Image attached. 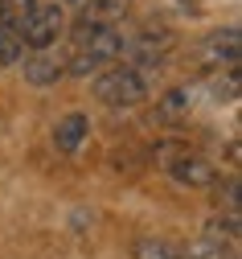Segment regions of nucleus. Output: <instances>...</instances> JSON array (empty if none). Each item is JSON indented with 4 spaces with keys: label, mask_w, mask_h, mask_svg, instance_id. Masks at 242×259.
<instances>
[{
    "label": "nucleus",
    "mask_w": 242,
    "mask_h": 259,
    "mask_svg": "<svg viewBox=\"0 0 242 259\" xmlns=\"http://www.w3.org/2000/svg\"><path fill=\"white\" fill-rule=\"evenodd\" d=\"M172 50H177V33L164 25H152V29H140L135 37H123V62L127 66H140V70H156L164 66V62L172 58Z\"/></svg>",
    "instance_id": "obj_4"
},
{
    "label": "nucleus",
    "mask_w": 242,
    "mask_h": 259,
    "mask_svg": "<svg viewBox=\"0 0 242 259\" xmlns=\"http://www.w3.org/2000/svg\"><path fill=\"white\" fill-rule=\"evenodd\" d=\"M238 41H242L238 25H226V29H218V33H210L205 46H201V66H210V70H218V74H222V66L234 70V66H238V50H242Z\"/></svg>",
    "instance_id": "obj_7"
},
{
    "label": "nucleus",
    "mask_w": 242,
    "mask_h": 259,
    "mask_svg": "<svg viewBox=\"0 0 242 259\" xmlns=\"http://www.w3.org/2000/svg\"><path fill=\"white\" fill-rule=\"evenodd\" d=\"M135 259H181V251L168 247L164 239H140L135 243Z\"/></svg>",
    "instance_id": "obj_14"
},
{
    "label": "nucleus",
    "mask_w": 242,
    "mask_h": 259,
    "mask_svg": "<svg viewBox=\"0 0 242 259\" xmlns=\"http://www.w3.org/2000/svg\"><path fill=\"white\" fill-rule=\"evenodd\" d=\"M127 9H131V0H82L78 21H74V41L86 33H99V29H119Z\"/></svg>",
    "instance_id": "obj_6"
},
{
    "label": "nucleus",
    "mask_w": 242,
    "mask_h": 259,
    "mask_svg": "<svg viewBox=\"0 0 242 259\" xmlns=\"http://www.w3.org/2000/svg\"><path fill=\"white\" fill-rule=\"evenodd\" d=\"M123 37H127L123 29H99V33H86V37H78V46H74L70 62H66V74L86 78V74L103 70L107 62H115V58L123 54Z\"/></svg>",
    "instance_id": "obj_2"
},
{
    "label": "nucleus",
    "mask_w": 242,
    "mask_h": 259,
    "mask_svg": "<svg viewBox=\"0 0 242 259\" xmlns=\"http://www.w3.org/2000/svg\"><path fill=\"white\" fill-rule=\"evenodd\" d=\"M152 152L164 165V173L177 181L181 189H214L218 185V169L205 156H197L189 148H177V144H164V148H152Z\"/></svg>",
    "instance_id": "obj_3"
},
{
    "label": "nucleus",
    "mask_w": 242,
    "mask_h": 259,
    "mask_svg": "<svg viewBox=\"0 0 242 259\" xmlns=\"http://www.w3.org/2000/svg\"><path fill=\"white\" fill-rule=\"evenodd\" d=\"M66 29V13L58 0H37V5L29 9V17L17 25V33L25 41V50H50Z\"/></svg>",
    "instance_id": "obj_5"
},
{
    "label": "nucleus",
    "mask_w": 242,
    "mask_h": 259,
    "mask_svg": "<svg viewBox=\"0 0 242 259\" xmlns=\"http://www.w3.org/2000/svg\"><path fill=\"white\" fill-rule=\"evenodd\" d=\"M25 82L29 87H58V78H66V58L62 54H50V50H33L25 62Z\"/></svg>",
    "instance_id": "obj_8"
},
{
    "label": "nucleus",
    "mask_w": 242,
    "mask_h": 259,
    "mask_svg": "<svg viewBox=\"0 0 242 259\" xmlns=\"http://www.w3.org/2000/svg\"><path fill=\"white\" fill-rule=\"evenodd\" d=\"M205 239H214V243H226V247H238V239H242V218L238 214H218V218H210V226H205Z\"/></svg>",
    "instance_id": "obj_11"
},
{
    "label": "nucleus",
    "mask_w": 242,
    "mask_h": 259,
    "mask_svg": "<svg viewBox=\"0 0 242 259\" xmlns=\"http://www.w3.org/2000/svg\"><path fill=\"white\" fill-rule=\"evenodd\" d=\"M218 206H226L230 214H238V181H222L218 185Z\"/></svg>",
    "instance_id": "obj_16"
},
{
    "label": "nucleus",
    "mask_w": 242,
    "mask_h": 259,
    "mask_svg": "<svg viewBox=\"0 0 242 259\" xmlns=\"http://www.w3.org/2000/svg\"><path fill=\"white\" fill-rule=\"evenodd\" d=\"M86 136H90V119H86L82 111L62 115V119H58V127H54V144H58V152H66V156L82 152Z\"/></svg>",
    "instance_id": "obj_10"
},
{
    "label": "nucleus",
    "mask_w": 242,
    "mask_h": 259,
    "mask_svg": "<svg viewBox=\"0 0 242 259\" xmlns=\"http://www.w3.org/2000/svg\"><path fill=\"white\" fill-rule=\"evenodd\" d=\"M62 5H82V0H62Z\"/></svg>",
    "instance_id": "obj_17"
},
{
    "label": "nucleus",
    "mask_w": 242,
    "mask_h": 259,
    "mask_svg": "<svg viewBox=\"0 0 242 259\" xmlns=\"http://www.w3.org/2000/svg\"><path fill=\"white\" fill-rule=\"evenodd\" d=\"M181 259H238V247H226V243H214V239H197L181 251Z\"/></svg>",
    "instance_id": "obj_12"
},
{
    "label": "nucleus",
    "mask_w": 242,
    "mask_h": 259,
    "mask_svg": "<svg viewBox=\"0 0 242 259\" xmlns=\"http://www.w3.org/2000/svg\"><path fill=\"white\" fill-rule=\"evenodd\" d=\"M152 95V70H140V66H111L94 78V99L107 103L115 111L123 107H140L144 99Z\"/></svg>",
    "instance_id": "obj_1"
},
{
    "label": "nucleus",
    "mask_w": 242,
    "mask_h": 259,
    "mask_svg": "<svg viewBox=\"0 0 242 259\" xmlns=\"http://www.w3.org/2000/svg\"><path fill=\"white\" fill-rule=\"evenodd\" d=\"M37 5V0H0V25H9V29H17L25 17H29V9Z\"/></svg>",
    "instance_id": "obj_15"
},
{
    "label": "nucleus",
    "mask_w": 242,
    "mask_h": 259,
    "mask_svg": "<svg viewBox=\"0 0 242 259\" xmlns=\"http://www.w3.org/2000/svg\"><path fill=\"white\" fill-rule=\"evenodd\" d=\"M193 107H197V87L181 82V87L164 91L160 99H156L152 119H156V123H181V119H189V115H193Z\"/></svg>",
    "instance_id": "obj_9"
},
{
    "label": "nucleus",
    "mask_w": 242,
    "mask_h": 259,
    "mask_svg": "<svg viewBox=\"0 0 242 259\" xmlns=\"http://www.w3.org/2000/svg\"><path fill=\"white\" fill-rule=\"evenodd\" d=\"M25 54H29V50H25L21 33L9 29V25H0V66H21Z\"/></svg>",
    "instance_id": "obj_13"
}]
</instances>
